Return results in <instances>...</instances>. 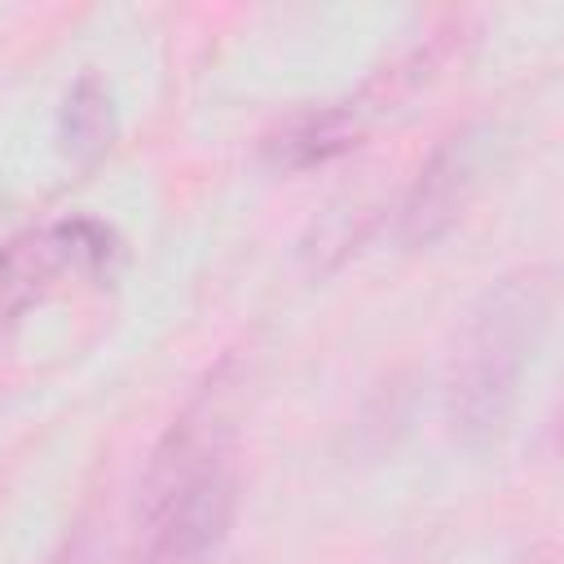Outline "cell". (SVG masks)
Instances as JSON below:
<instances>
[{"label":"cell","instance_id":"5b68a950","mask_svg":"<svg viewBox=\"0 0 564 564\" xmlns=\"http://www.w3.org/2000/svg\"><path fill=\"white\" fill-rule=\"evenodd\" d=\"M370 128L375 123L361 110V101L344 97V101H326V106L286 115L260 141V154L273 172H313V167H326V163L344 159L348 150H357Z\"/></svg>","mask_w":564,"mask_h":564},{"label":"cell","instance_id":"8fae6325","mask_svg":"<svg viewBox=\"0 0 564 564\" xmlns=\"http://www.w3.org/2000/svg\"><path fill=\"white\" fill-rule=\"evenodd\" d=\"M529 564H555V555L551 551H538V555H529Z\"/></svg>","mask_w":564,"mask_h":564},{"label":"cell","instance_id":"9c48e42d","mask_svg":"<svg viewBox=\"0 0 564 564\" xmlns=\"http://www.w3.org/2000/svg\"><path fill=\"white\" fill-rule=\"evenodd\" d=\"M62 251H66V264L70 273H84V278H101L115 269L119 260V238L110 225L93 220V216H66L53 225Z\"/></svg>","mask_w":564,"mask_h":564},{"label":"cell","instance_id":"3957f363","mask_svg":"<svg viewBox=\"0 0 564 564\" xmlns=\"http://www.w3.org/2000/svg\"><path fill=\"white\" fill-rule=\"evenodd\" d=\"M225 370L229 361L216 366V375H207L203 392L172 419V427L163 432V441L150 454V467L141 476V498H137V516L150 524L194 476H203L207 467L225 463Z\"/></svg>","mask_w":564,"mask_h":564},{"label":"cell","instance_id":"30bf717a","mask_svg":"<svg viewBox=\"0 0 564 564\" xmlns=\"http://www.w3.org/2000/svg\"><path fill=\"white\" fill-rule=\"evenodd\" d=\"M53 564H88V551H84L79 542H70V546H66V551H62Z\"/></svg>","mask_w":564,"mask_h":564},{"label":"cell","instance_id":"8992f818","mask_svg":"<svg viewBox=\"0 0 564 564\" xmlns=\"http://www.w3.org/2000/svg\"><path fill=\"white\" fill-rule=\"evenodd\" d=\"M62 273H70V264H66V251H62L53 225L9 238L0 247V326L18 322L26 308H35Z\"/></svg>","mask_w":564,"mask_h":564},{"label":"cell","instance_id":"6da1fadb","mask_svg":"<svg viewBox=\"0 0 564 564\" xmlns=\"http://www.w3.org/2000/svg\"><path fill=\"white\" fill-rule=\"evenodd\" d=\"M555 317L551 264H520L494 278L463 313L449 375H445V423L449 436L485 454L507 432L524 370L533 366Z\"/></svg>","mask_w":564,"mask_h":564},{"label":"cell","instance_id":"ba28073f","mask_svg":"<svg viewBox=\"0 0 564 564\" xmlns=\"http://www.w3.org/2000/svg\"><path fill=\"white\" fill-rule=\"evenodd\" d=\"M370 220H375V212H366L357 198L330 203V207L317 212V220L304 229V238H300V264H304L313 278L339 269V264L361 247V238L370 234Z\"/></svg>","mask_w":564,"mask_h":564},{"label":"cell","instance_id":"7a4b0ae2","mask_svg":"<svg viewBox=\"0 0 564 564\" xmlns=\"http://www.w3.org/2000/svg\"><path fill=\"white\" fill-rule=\"evenodd\" d=\"M498 154H502V132L498 123H485V119L441 137L397 203V220H392L397 247L405 251L436 247L480 198L485 181L498 167Z\"/></svg>","mask_w":564,"mask_h":564},{"label":"cell","instance_id":"277c9868","mask_svg":"<svg viewBox=\"0 0 564 564\" xmlns=\"http://www.w3.org/2000/svg\"><path fill=\"white\" fill-rule=\"evenodd\" d=\"M238 507V480L229 463L194 476L154 520L141 564H207L225 542Z\"/></svg>","mask_w":564,"mask_h":564},{"label":"cell","instance_id":"52a82bcc","mask_svg":"<svg viewBox=\"0 0 564 564\" xmlns=\"http://www.w3.org/2000/svg\"><path fill=\"white\" fill-rule=\"evenodd\" d=\"M119 137V110H115V97L110 88L97 79V75H79L62 106H57V150L62 159L79 163V167H93Z\"/></svg>","mask_w":564,"mask_h":564}]
</instances>
